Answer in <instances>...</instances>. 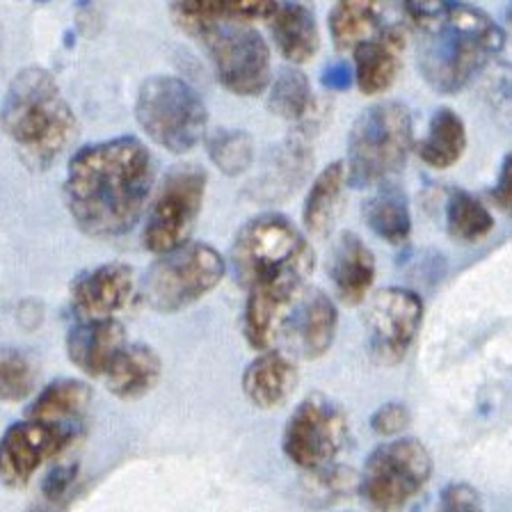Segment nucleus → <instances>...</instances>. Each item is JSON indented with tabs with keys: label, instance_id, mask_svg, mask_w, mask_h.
I'll return each mask as SVG.
<instances>
[{
	"label": "nucleus",
	"instance_id": "nucleus-1",
	"mask_svg": "<svg viewBox=\"0 0 512 512\" xmlns=\"http://www.w3.org/2000/svg\"><path fill=\"white\" fill-rule=\"evenodd\" d=\"M154 179V156L140 140L96 142L69 160L64 202L83 234L117 238L142 218Z\"/></svg>",
	"mask_w": 512,
	"mask_h": 512
},
{
	"label": "nucleus",
	"instance_id": "nucleus-2",
	"mask_svg": "<svg viewBox=\"0 0 512 512\" xmlns=\"http://www.w3.org/2000/svg\"><path fill=\"white\" fill-rule=\"evenodd\" d=\"M7 138L32 167H48L74 142L78 119L55 78L28 67L12 78L3 101Z\"/></svg>",
	"mask_w": 512,
	"mask_h": 512
},
{
	"label": "nucleus",
	"instance_id": "nucleus-3",
	"mask_svg": "<svg viewBox=\"0 0 512 512\" xmlns=\"http://www.w3.org/2000/svg\"><path fill=\"white\" fill-rule=\"evenodd\" d=\"M426 30L419 48V69L439 94L464 90L506 44V32L490 14L462 3L453 5L444 19Z\"/></svg>",
	"mask_w": 512,
	"mask_h": 512
},
{
	"label": "nucleus",
	"instance_id": "nucleus-4",
	"mask_svg": "<svg viewBox=\"0 0 512 512\" xmlns=\"http://www.w3.org/2000/svg\"><path fill=\"white\" fill-rule=\"evenodd\" d=\"M414 142L412 115L403 103L380 101L357 117L348 138V181L375 186L398 174Z\"/></svg>",
	"mask_w": 512,
	"mask_h": 512
},
{
	"label": "nucleus",
	"instance_id": "nucleus-5",
	"mask_svg": "<svg viewBox=\"0 0 512 512\" xmlns=\"http://www.w3.org/2000/svg\"><path fill=\"white\" fill-rule=\"evenodd\" d=\"M135 119L151 142L186 154L204 138L208 112L202 96L176 76L147 78L135 101Z\"/></svg>",
	"mask_w": 512,
	"mask_h": 512
},
{
	"label": "nucleus",
	"instance_id": "nucleus-6",
	"mask_svg": "<svg viewBox=\"0 0 512 512\" xmlns=\"http://www.w3.org/2000/svg\"><path fill=\"white\" fill-rule=\"evenodd\" d=\"M432 455L412 437L389 439L368 455L359 474V494L371 512H405L428 485Z\"/></svg>",
	"mask_w": 512,
	"mask_h": 512
},
{
	"label": "nucleus",
	"instance_id": "nucleus-7",
	"mask_svg": "<svg viewBox=\"0 0 512 512\" xmlns=\"http://www.w3.org/2000/svg\"><path fill=\"white\" fill-rule=\"evenodd\" d=\"M224 277L220 252L204 243H186L160 254L144 277L142 291L151 309L174 314L202 300Z\"/></svg>",
	"mask_w": 512,
	"mask_h": 512
},
{
	"label": "nucleus",
	"instance_id": "nucleus-8",
	"mask_svg": "<svg viewBox=\"0 0 512 512\" xmlns=\"http://www.w3.org/2000/svg\"><path fill=\"white\" fill-rule=\"evenodd\" d=\"M316 261L307 240L284 215H259L238 231L231 263L238 282L250 288L263 277L275 275L298 263Z\"/></svg>",
	"mask_w": 512,
	"mask_h": 512
},
{
	"label": "nucleus",
	"instance_id": "nucleus-9",
	"mask_svg": "<svg viewBox=\"0 0 512 512\" xmlns=\"http://www.w3.org/2000/svg\"><path fill=\"white\" fill-rule=\"evenodd\" d=\"M206 172L197 165L172 167L151 202L144 224V247L154 254H167L186 245L195 229L206 195Z\"/></svg>",
	"mask_w": 512,
	"mask_h": 512
},
{
	"label": "nucleus",
	"instance_id": "nucleus-10",
	"mask_svg": "<svg viewBox=\"0 0 512 512\" xmlns=\"http://www.w3.org/2000/svg\"><path fill=\"white\" fill-rule=\"evenodd\" d=\"M222 87L238 96H256L270 87V48L247 23H215L195 30Z\"/></svg>",
	"mask_w": 512,
	"mask_h": 512
},
{
	"label": "nucleus",
	"instance_id": "nucleus-11",
	"mask_svg": "<svg viewBox=\"0 0 512 512\" xmlns=\"http://www.w3.org/2000/svg\"><path fill=\"white\" fill-rule=\"evenodd\" d=\"M348 439L343 407L325 394H309L284 428V453L293 464L316 471L330 467Z\"/></svg>",
	"mask_w": 512,
	"mask_h": 512
},
{
	"label": "nucleus",
	"instance_id": "nucleus-12",
	"mask_svg": "<svg viewBox=\"0 0 512 512\" xmlns=\"http://www.w3.org/2000/svg\"><path fill=\"white\" fill-rule=\"evenodd\" d=\"M314 270V261L298 263L275 275L263 277L247 288L243 332L254 350H270L279 334L286 330L295 304L300 302L304 279Z\"/></svg>",
	"mask_w": 512,
	"mask_h": 512
},
{
	"label": "nucleus",
	"instance_id": "nucleus-13",
	"mask_svg": "<svg viewBox=\"0 0 512 512\" xmlns=\"http://www.w3.org/2000/svg\"><path fill=\"white\" fill-rule=\"evenodd\" d=\"M423 320V302L410 288H382L371 298L366 314L368 350L375 362L394 366L412 348Z\"/></svg>",
	"mask_w": 512,
	"mask_h": 512
},
{
	"label": "nucleus",
	"instance_id": "nucleus-14",
	"mask_svg": "<svg viewBox=\"0 0 512 512\" xmlns=\"http://www.w3.org/2000/svg\"><path fill=\"white\" fill-rule=\"evenodd\" d=\"M69 435L39 421H19L7 428L0 444V471L7 485H26L44 460L64 451Z\"/></svg>",
	"mask_w": 512,
	"mask_h": 512
},
{
	"label": "nucleus",
	"instance_id": "nucleus-15",
	"mask_svg": "<svg viewBox=\"0 0 512 512\" xmlns=\"http://www.w3.org/2000/svg\"><path fill=\"white\" fill-rule=\"evenodd\" d=\"M135 275L126 263H103L71 286V304L83 320L112 318L133 298Z\"/></svg>",
	"mask_w": 512,
	"mask_h": 512
},
{
	"label": "nucleus",
	"instance_id": "nucleus-16",
	"mask_svg": "<svg viewBox=\"0 0 512 512\" xmlns=\"http://www.w3.org/2000/svg\"><path fill=\"white\" fill-rule=\"evenodd\" d=\"M336 327H339V311L334 302L323 291H311L295 304L284 332L293 352L304 359H318L332 348Z\"/></svg>",
	"mask_w": 512,
	"mask_h": 512
},
{
	"label": "nucleus",
	"instance_id": "nucleus-17",
	"mask_svg": "<svg viewBox=\"0 0 512 512\" xmlns=\"http://www.w3.org/2000/svg\"><path fill=\"white\" fill-rule=\"evenodd\" d=\"M407 35L400 26L382 28L355 48V83L366 96H378L396 83L403 67Z\"/></svg>",
	"mask_w": 512,
	"mask_h": 512
},
{
	"label": "nucleus",
	"instance_id": "nucleus-18",
	"mask_svg": "<svg viewBox=\"0 0 512 512\" xmlns=\"http://www.w3.org/2000/svg\"><path fill=\"white\" fill-rule=\"evenodd\" d=\"M126 348L124 327L115 318L80 320L67 336L71 364L92 378H106L119 352Z\"/></svg>",
	"mask_w": 512,
	"mask_h": 512
},
{
	"label": "nucleus",
	"instance_id": "nucleus-19",
	"mask_svg": "<svg viewBox=\"0 0 512 512\" xmlns=\"http://www.w3.org/2000/svg\"><path fill=\"white\" fill-rule=\"evenodd\" d=\"M330 277L336 298L343 304L364 302L375 282V256L355 234H343L334 245L330 259Z\"/></svg>",
	"mask_w": 512,
	"mask_h": 512
},
{
	"label": "nucleus",
	"instance_id": "nucleus-20",
	"mask_svg": "<svg viewBox=\"0 0 512 512\" xmlns=\"http://www.w3.org/2000/svg\"><path fill=\"white\" fill-rule=\"evenodd\" d=\"M298 384V368L284 352L266 350L243 373V391L259 410H275L284 405Z\"/></svg>",
	"mask_w": 512,
	"mask_h": 512
},
{
	"label": "nucleus",
	"instance_id": "nucleus-21",
	"mask_svg": "<svg viewBox=\"0 0 512 512\" xmlns=\"http://www.w3.org/2000/svg\"><path fill=\"white\" fill-rule=\"evenodd\" d=\"M174 19L195 32L215 23H252L272 19L277 0H170Z\"/></svg>",
	"mask_w": 512,
	"mask_h": 512
},
{
	"label": "nucleus",
	"instance_id": "nucleus-22",
	"mask_svg": "<svg viewBox=\"0 0 512 512\" xmlns=\"http://www.w3.org/2000/svg\"><path fill=\"white\" fill-rule=\"evenodd\" d=\"M92 400V389L80 380H55L39 391L30 405L28 419L44 423L74 439V426Z\"/></svg>",
	"mask_w": 512,
	"mask_h": 512
},
{
	"label": "nucleus",
	"instance_id": "nucleus-23",
	"mask_svg": "<svg viewBox=\"0 0 512 512\" xmlns=\"http://www.w3.org/2000/svg\"><path fill=\"white\" fill-rule=\"evenodd\" d=\"M270 32L288 62L304 64L318 53L320 32L316 16L302 3H279L270 19Z\"/></svg>",
	"mask_w": 512,
	"mask_h": 512
},
{
	"label": "nucleus",
	"instance_id": "nucleus-24",
	"mask_svg": "<svg viewBox=\"0 0 512 512\" xmlns=\"http://www.w3.org/2000/svg\"><path fill=\"white\" fill-rule=\"evenodd\" d=\"M160 357L158 352L144 343L126 346L115 364L106 373V384L110 394L124 400H135L149 394L160 380Z\"/></svg>",
	"mask_w": 512,
	"mask_h": 512
},
{
	"label": "nucleus",
	"instance_id": "nucleus-25",
	"mask_svg": "<svg viewBox=\"0 0 512 512\" xmlns=\"http://www.w3.org/2000/svg\"><path fill=\"white\" fill-rule=\"evenodd\" d=\"M382 0H336L330 12L332 42L339 51H355L380 32Z\"/></svg>",
	"mask_w": 512,
	"mask_h": 512
},
{
	"label": "nucleus",
	"instance_id": "nucleus-26",
	"mask_svg": "<svg viewBox=\"0 0 512 512\" xmlns=\"http://www.w3.org/2000/svg\"><path fill=\"white\" fill-rule=\"evenodd\" d=\"M464 149H467V128H464L458 112L451 108H439L432 115L428 131L416 147L423 163L435 167V170H446V167L458 163Z\"/></svg>",
	"mask_w": 512,
	"mask_h": 512
},
{
	"label": "nucleus",
	"instance_id": "nucleus-27",
	"mask_svg": "<svg viewBox=\"0 0 512 512\" xmlns=\"http://www.w3.org/2000/svg\"><path fill=\"white\" fill-rule=\"evenodd\" d=\"M348 181V167L343 163H330L316 176L307 199H304L302 220L311 234H325L332 227L343 204V188Z\"/></svg>",
	"mask_w": 512,
	"mask_h": 512
},
{
	"label": "nucleus",
	"instance_id": "nucleus-28",
	"mask_svg": "<svg viewBox=\"0 0 512 512\" xmlns=\"http://www.w3.org/2000/svg\"><path fill=\"white\" fill-rule=\"evenodd\" d=\"M364 220L375 236L391 245H403L410 238V206H407V197L396 186H384L366 199Z\"/></svg>",
	"mask_w": 512,
	"mask_h": 512
},
{
	"label": "nucleus",
	"instance_id": "nucleus-29",
	"mask_svg": "<svg viewBox=\"0 0 512 512\" xmlns=\"http://www.w3.org/2000/svg\"><path fill=\"white\" fill-rule=\"evenodd\" d=\"M446 229L455 240L476 243L494 229V218L478 197L467 190H455L446 202Z\"/></svg>",
	"mask_w": 512,
	"mask_h": 512
},
{
	"label": "nucleus",
	"instance_id": "nucleus-30",
	"mask_svg": "<svg viewBox=\"0 0 512 512\" xmlns=\"http://www.w3.org/2000/svg\"><path fill=\"white\" fill-rule=\"evenodd\" d=\"M270 110L277 117L298 122L314 106L309 80L298 69H284L270 85Z\"/></svg>",
	"mask_w": 512,
	"mask_h": 512
},
{
	"label": "nucleus",
	"instance_id": "nucleus-31",
	"mask_svg": "<svg viewBox=\"0 0 512 512\" xmlns=\"http://www.w3.org/2000/svg\"><path fill=\"white\" fill-rule=\"evenodd\" d=\"M208 154L218 170L236 176L252 165L254 144L250 135L243 131H222L208 142Z\"/></svg>",
	"mask_w": 512,
	"mask_h": 512
},
{
	"label": "nucleus",
	"instance_id": "nucleus-32",
	"mask_svg": "<svg viewBox=\"0 0 512 512\" xmlns=\"http://www.w3.org/2000/svg\"><path fill=\"white\" fill-rule=\"evenodd\" d=\"M37 371L28 355L19 350H5L0 362V394L7 403L26 398L35 389Z\"/></svg>",
	"mask_w": 512,
	"mask_h": 512
},
{
	"label": "nucleus",
	"instance_id": "nucleus-33",
	"mask_svg": "<svg viewBox=\"0 0 512 512\" xmlns=\"http://www.w3.org/2000/svg\"><path fill=\"white\" fill-rule=\"evenodd\" d=\"M407 423H410V410L403 403H398V400L384 403L371 416V428L380 437L400 435L407 428Z\"/></svg>",
	"mask_w": 512,
	"mask_h": 512
},
{
	"label": "nucleus",
	"instance_id": "nucleus-34",
	"mask_svg": "<svg viewBox=\"0 0 512 512\" xmlns=\"http://www.w3.org/2000/svg\"><path fill=\"white\" fill-rule=\"evenodd\" d=\"M439 512H487L483 499L467 483H451L439 499Z\"/></svg>",
	"mask_w": 512,
	"mask_h": 512
},
{
	"label": "nucleus",
	"instance_id": "nucleus-35",
	"mask_svg": "<svg viewBox=\"0 0 512 512\" xmlns=\"http://www.w3.org/2000/svg\"><path fill=\"white\" fill-rule=\"evenodd\" d=\"M407 14L412 16L416 23L430 28L432 23L444 19L446 12L453 5H458V0H403Z\"/></svg>",
	"mask_w": 512,
	"mask_h": 512
},
{
	"label": "nucleus",
	"instance_id": "nucleus-36",
	"mask_svg": "<svg viewBox=\"0 0 512 512\" xmlns=\"http://www.w3.org/2000/svg\"><path fill=\"white\" fill-rule=\"evenodd\" d=\"M494 202L512 215V154L503 158L494 186Z\"/></svg>",
	"mask_w": 512,
	"mask_h": 512
},
{
	"label": "nucleus",
	"instance_id": "nucleus-37",
	"mask_svg": "<svg viewBox=\"0 0 512 512\" xmlns=\"http://www.w3.org/2000/svg\"><path fill=\"white\" fill-rule=\"evenodd\" d=\"M74 476H76V467H71V464L69 467L53 469L44 480V494L48 499H58V496L67 492L69 485L74 483Z\"/></svg>",
	"mask_w": 512,
	"mask_h": 512
},
{
	"label": "nucleus",
	"instance_id": "nucleus-38",
	"mask_svg": "<svg viewBox=\"0 0 512 512\" xmlns=\"http://www.w3.org/2000/svg\"><path fill=\"white\" fill-rule=\"evenodd\" d=\"M506 21H508V28L512 30V3L508 5V12H506Z\"/></svg>",
	"mask_w": 512,
	"mask_h": 512
}]
</instances>
